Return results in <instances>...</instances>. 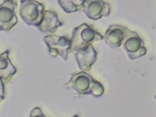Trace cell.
Segmentation results:
<instances>
[{"instance_id": "1", "label": "cell", "mask_w": 156, "mask_h": 117, "mask_svg": "<svg viewBox=\"0 0 156 117\" xmlns=\"http://www.w3.org/2000/svg\"><path fill=\"white\" fill-rule=\"evenodd\" d=\"M104 37L90 25L83 23L74 29L72 33L71 48H85L91 42L103 40Z\"/></svg>"}, {"instance_id": "2", "label": "cell", "mask_w": 156, "mask_h": 117, "mask_svg": "<svg viewBox=\"0 0 156 117\" xmlns=\"http://www.w3.org/2000/svg\"><path fill=\"white\" fill-rule=\"evenodd\" d=\"M20 3L22 19L28 25L38 27L42 19L44 5L34 0H21Z\"/></svg>"}, {"instance_id": "3", "label": "cell", "mask_w": 156, "mask_h": 117, "mask_svg": "<svg viewBox=\"0 0 156 117\" xmlns=\"http://www.w3.org/2000/svg\"><path fill=\"white\" fill-rule=\"evenodd\" d=\"M17 5L11 1H4L0 4V30L9 31L18 23L15 12Z\"/></svg>"}, {"instance_id": "4", "label": "cell", "mask_w": 156, "mask_h": 117, "mask_svg": "<svg viewBox=\"0 0 156 117\" xmlns=\"http://www.w3.org/2000/svg\"><path fill=\"white\" fill-rule=\"evenodd\" d=\"M82 10L90 19L97 20L109 15V4L102 0H85Z\"/></svg>"}, {"instance_id": "5", "label": "cell", "mask_w": 156, "mask_h": 117, "mask_svg": "<svg viewBox=\"0 0 156 117\" xmlns=\"http://www.w3.org/2000/svg\"><path fill=\"white\" fill-rule=\"evenodd\" d=\"M44 40L50 52H56L60 55L65 56L71 48V39L66 37L50 35L45 36Z\"/></svg>"}, {"instance_id": "6", "label": "cell", "mask_w": 156, "mask_h": 117, "mask_svg": "<svg viewBox=\"0 0 156 117\" xmlns=\"http://www.w3.org/2000/svg\"><path fill=\"white\" fill-rule=\"evenodd\" d=\"M62 24L55 11H44L42 19L38 27L42 33L51 34Z\"/></svg>"}, {"instance_id": "7", "label": "cell", "mask_w": 156, "mask_h": 117, "mask_svg": "<svg viewBox=\"0 0 156 117\" xmlns=\"http://www.w3.org/2000/svg\"><path fill=\"white\" fill-rule=\"evenodd\" d=\"M128 31L129 29L122 26L111 25L105 34V42L112 46H119L126 38Z\"/></svg>"}, {"instance_id": "8", "label": "cell", "mask_w": 156, "mask_h": 117, "mask_svg": "<svg viewBox=\"0 0 156 117\" xmlns=\"http://www.w3.org/2000/svg\"><path fill=\"white\" fill-rule=\"evenodd\" d=\"M124 48L129 52H136L139 50H144V43L137 33L129 30L126 38L125 39Z\"/></svg>"}, {"instance_id": "9", "label": "cell", "mask_w": 156, "mask_h": 117, "mask_svg": "<svg viewBox=\"0 0 156 117\" xmlns=\"http://www.w3.org/2000/svg\"><path fill=\"white\" fill-rule=\"evenodd\" d=\"M85 0H58L60 6L67 13L82 10Z\"/></svg>"}, {"instance_id": "10", "label": "cell", "mask_w": 156, "mask_h": 117, "mask_svg": "<svg viewBox=\"0 0 156 117\" xmlns=\"http://www.w3.org/2000/svg\"><path fill=\"white\" fill-rule=\"evenodd\" d=\"M3 1H11L12 2H13L16 5H17V0H3Z\"/></svg>"}]
</instances>
